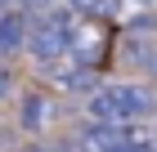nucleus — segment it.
I'll use <instances>...</instances> for the list:
<instances>
[{"mask_svg": "<svg viewBox=\"0 0 157 152\" xmlns=\"http://www.w3.org/2000/svg\"><path fill=\"white\" fill-rule=\"evenodd\" d=\"M153 112H157V94L139 81H108L85 94V121H99V125L135 130Z\"/></svg>", "mask_w": 157, "mask_h": 152, "instance_id": "f257e3e1", "label": "nucleus"}, {"mask_svg": "<svg viewBox=\"0 0 157 152\" xmlns=\"http://www.w3.org/2000/svg\"><path fill=\"white\" fill-rule=\"evenodd\" d=\"M45 81L59 85V90H67V94H90V90H99V72L85 67V63H76L72 54H63V58L45 63Z\"/></svg>", "mask_w": 157, "mask_h": 152, "instance_id": "f03ea898", "label": "nucleus"}, {"mask_svg": "<svg viewBox=\"0 0 157 152\" xmlns=\"http://www.w3.org/2000/svg\"><path fill=\"white\" fill-rule=\"evenodd\" d=\"M54 117H59V107H54V98H49V94H40V90H27V94H23L18 121H23L27 134H40V130H45Z\"/></svg>", "mask_w": 157, "mask_h": 152, "instance_id": "7ed1b4c3", "label": "nucleus"}, {"mask_svg": "<svg viewBox=\"0 0 157 152\" xmlns=\"http://www.w3.org/2000/svg\"><path fill=\"white\" fill-rule=\"evenodd\" d=\"M27 45V13L23 9H9L0 13V58H9Z\"/></svg>", "mask_w": 157, "mask_h": 152, "instance_id": "20e7f679", "label": "nucleus"}, {"mask_svg": "<svg viewBox=\"0 0 157 152\" xmlns=\"http://www.w3.org/2000/svg\"><path fill=\"white\" fill-rule=\"evenodd\" d=\"M9 85H13V76H9V67H0V98L9 94Z\"/></svg>", "mask_w": 157, "mask_h": 152, "instance_id": "39448f33", "label": "nucleus"}, {"mask_svg": "<svg viewBox=\"0 0 157 152\" xmlns=\"http://www.w3.org/2000/svg\"><path fill=\"white\" fill-rule=\"evenodd\" d=\"M0 13H9V0H0Z\"/></svg>", "mask_w": 157, "mask_h": 152, "instance_id": "423d86ee", "label": "nucleus"}]
</instances>
